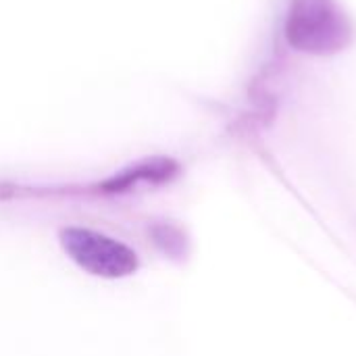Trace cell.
I'll return each instance as SVG.
<instances>
[{
    "mask_svg": "<svg viewBox=\"0 0 356 356\" xmlns=\"http://www.w3.org/2000/svg\"><path fill=\"white\" fill-rule=\"evenodd\" d=\"M288 40L298 50L327 54L350 42V25L334 0H294Z\"/></svg>",
    "mask_w": 356,
    "mask_h": 356,
    "instance_id": "cell-1",
    "label": "cell"
},
{
    "mask_svg": "<svg viewBox=\"0 0 356 356\" xmlns=\"http://www.w3.org/2000/svg\"><path fill=\"white\" fill-rule=\"evenodd\" d=\"M65 252L88 273L98 277H123L136 271L138 259L123 242L86 227H67L60 234Z\"/></svg>",
    "mask_w": 356,
    "mask_h": 356,
    "instance_id": "cell-2",
    "label": "cell"
}]
</instances>
